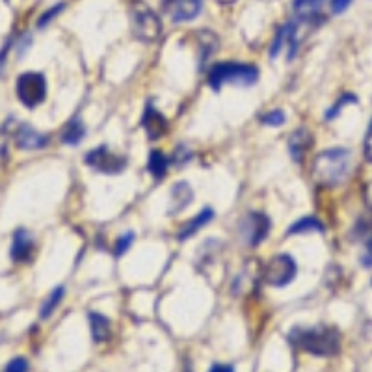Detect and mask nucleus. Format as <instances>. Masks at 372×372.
Returning a JSON list of instances; mask_svg holds the SVG:
<instances>
[{
  "mask_svg": "<svg viewBox=\"0 0 372 372\" xmlns=\"http://www.w3.org/2000/svg\"><path fill=\"white\" fill-rule=\"evenodd\" d=\"M288 341L298 350L316 358H333L341 352V333L335 326L318 324L313 328H294L288 333Z\"/></svg>",
  "mask_w": 372,
  "mask_h": 372,
  "instance_id": "1",
  "label": "nucleus"
},
{
  "mask_svg": "<svg viewBox=\"0 0 372 372\" xmlns=\"http://www.w3.org/2000/svg\"><path fill=\"white\" fill-rule=\"evenodd\" d=\"M313 179L316 184L333 188L350 177L352 171V153L344 147H331L318 153L313 162Z\"/></svg>",
  "mask_w": 372,
  "mask_h": 372,
  "instance_id": "2",
  "label": "nucleus"
},
{
  "mask_svg": "<svg viewBox=\"0 0 372 372\" xmlns=\"http://www.w3.org/2000/svg\"><path fill=\"white\" fill-rule=\"evenodd\" d=\"M212 90H221V86H253L259 81V69L253 64H238V61H221L212 66L207 76Z\"/></svg>",
  "mask_w": 372,
  "mask_h": 372,
  "instance_id": "3",
  "label": "nucleus"
},
{
  "mask_svg": "<svg viewBox=\"0 0 372 372\" xmlns=\"http://www.w3.org/2000/svg\"><path fill=\"white\" fill-rule=\"evenodd\" d=\"M131 21L134 36L141 41H156L162 36V21L153 10L141 0H134L131 6Z\"/></svg>",
  "mask_w": 372,
  "mask_h": 372,
  "instance_id": "4",
  "label": "nucleus"
},
{
  "mask_svg": "<svg viewBox=\"0 0 372 372\" xmlns=\"http://www.w3.org/2000/svg\"><path fill=\"white\" fill-rule=\"evenodd\" d=\"M17 97L26 109H36L47 99V79L41 73L26 71L17 76Z\"/></svg>",
  "mask_w": 372,
  "mask_h": 372,
  "instance_id": "5",
  "label": "nucleus"
},
{
  "mask_svg": "<svg viewBox=\"0 0 372 372\" xmlns=\"http://www.w3.org/2000/svg\"><path fill=\"white\" fill-rule=\"evenodd\" d=\"M298 273V264L294 261V257L288 253H279L273 255L272 259L268 261V264L264 266V281L268 283L270 287L283 288L291 285L294 279H296Z\"/></svg>",
  "mask_w": 372,
  "mask_h": 372,
  "instance_id": "6",
  "label": "nucleus"
},
{
  "mask_svg": "<svg viewBox=\"0 0 372 372\" xmlns=\"http://www.w3.org/2000/svg\"><path fill=\"white\" fill-rule=\"evenodd\" d=\"M272 221L264 212H250L238 223V236H241L242 244L248 248H257L270 233Z\"/></svg>",
  "mask_w": 372,
  "mask_h": 372,
  "instance_id": "7",
  "label": "nucleus"
},
{
  "mask_svg": "<svg viewBox=\"0 0 372 372\" xmlns=\"http://www.w3.org/2000/svg\"><path fill=\"white\" fill-rule=\"evenodd\" d=\"M84 162L95 171L104 175H119L129 164L125 156L110 151L109 146H99L91 149L90 153H86Z\"/></svg>",
  "mask_w": 372,
  "mask_h": 372,
  "instance_id": "8",
  "label": "nucleus"
},
{
  "mask_svg": "<svg viewBox=\"0 0 372 372\" xmlns=\"http://www.w3.org/2000/svg\"><path fill=\"white\" fill-rule=\"evenodd\" d=\"M6 132H11L17 141L19 149H26V151H36V149H43L49 146V136L43 132L36 131L26 123H17L15 129H6Z\"/></svg>",
  "mask_w": 372,
  "mask_h": 372,
  "instance_id": "9",
  "label": "nucleus"
},
{
  "mask_svg": "<svg viewBox=\"0 0 372 372\" xmlns=\"http://www.w3.org/2000/svg\"><path fill=\"white\" fill-rule=\"evenodd\" d=\"M141 127L151 140H159L168 132V119L156 110V106H153V103H147L146 110L141 114Z\"/></svg>",
  "mask_w": 372,
  "mask_h": 372,
  "instance_id": "10",
  "label": "nucleus"
},
{
  "mask_svg": "<svg viewBox=\"0 0 372 372\" xmlns=\"http://www.w3.org/2000/svg\"><path fill=\"white\" fill-rule=\"evenodd\" d=\"M36 244H34L32 236L26 229H17L14 233V241H11L10 257L14 263H29L34 257Z\"/></svg>",
  "mask_w": 372,
  "mask_h": 372,
  "instance_id": "11",
  "label": "nucleus"
},
{
  "mask_svg": "<svg viewBox=\"0 0 372 372\" xmlns=\"http://www.w3.org/2000/svg\"><path fill=\"white\" fill-rule=\"evenodd\" d=\"M193 201V190L190 183L179 181L171 186L170 192V207H168V216H177L186 207H190Z\"/></svg>",
  "mask_w": 372,
  "mask_h": 372,
  "instance_id": "12",
  "label": "nucleus"
},
{
  "mask_svg": "<svg viewBox=\"0 0 372 372\" xmlns=\"http://www.w3.org/2000/svg\"><path fill=\"white\" fill-rule=\"evenodd\" d=\"M203 10V0H174L171 2L170 17L175 24L188 23L198 19Z\"/></svg>",
  "mask_w": 372,
  "mask_h": 372,
  "instance_id": "13",
  "label": "nucleus"
},
{
  "mask_svg": "<svg viewBox=\"0 0 372 372\" xmlns=\"http://www.w3.org/2000/svg\"><path fill=\"white\" fill-rule=\"evenodd\" d=\"M313 134L307 131L306 127L298 129V131L292 132V136L288 138V153H291L292 161L302 162L303 156L309 153V149L313 147Z\"/></svg>",
  "mask_w": 372,
  "mask_h": 372,
  "instance_id": "14",
  "label": "nucleus"
},
{
  "mask_svg": "<svg viewBox=\"0 0 372 372\" xmlns=\"http://www.w3.org/2000/svg\"><path fill=\"white\" fill-rule=\"evenodd\" d=\"M212 218H214V211H212V208H203L201 212H198L196 216L190 218V220L181 227L179 233H177V238H179L181 242L188 241L193 235H198V231H201L207 223H211Z\"/></svg>",
  "mask_w": 372,
  "mask_h": 372,
  "instance_id": "15",
  "label": "nucleus"
},
{
  "mask_svg": "<svg viewBox=\"0 0 372 372\" xmlns=\"http://www.w3.org/2000/svg\"><path fill=\"white\" fill-rule=\"evenodd\" d=\"M90 328H91V339L95 343H104L110 339L112 335V324H110L109 316L101 315V313H90Z\"/></svg>",
  "mask_w": 372,
  "mask_h": 372,
  "instance_id": "16",
  "label": "nucleus"
},
{
  "mask_svg": "<svg viewBox=\"0 0 372 372\" xmlns=\"http://www.w3.org/2000/svg\"><path fill=\"white\" fill-rule=\"evenodd\" d=\"M170 164H171V159L170 156H166L161 149H153V151L149 153L147 170H149V174H151L156 181L164 179L166 174H168V168H170Z\"/></svg>",
  "mask_w": 372,
  "mask_h": 372,
  "instance_id": "17",
  "label": "nucleus"
},
{
  "mask_svg": "<svg viewBox=\"0 0 372 372\" xmlns=\"http://www.w3.org/2000/svg\"><path fill=\"white\" fill-rule=\"evenodd\" d=\"M84 136L86 127L84 123H82V119L73 118L66 125L64 132H61V144H66V146H79Z\"/></svg>",
  "mask_w": 372,
  "mask_h": 372,
  "instance_id": "18",
  "label": "nucleus"
},
{
  "mask_svg": "<svg viewBox=\"0 0 372 372\" xmlns=\"http://www.w3.org/2000/svg\"><path fill=\"white\" fill-rule=\"evenodd\" d=\"M303 233H324V223L315 216H303L288 227L287 235H303Z\"/></svg>",
  "mask_w": 372,
  "mask_h": 372,
  "instance_id": "19",
  "label": "nucleus"
},
{
  "mask_svg": "<svg viewBox=\"0 0 372 372\" xmlns=\"http://www.w3.org/2000/svg\"><path fill=\"white\" fill-rule=\"evenodd\" d=\"M324 2L326 0H294L292 8H294L298 17H302V19H315L316 15L321 14Z\"/></svg>",
  "mask_w": 372,
  "mask_h": 372,
  "instance_id": "20",
  "label": "nucleus"
},
{
  "mask_svg": "<svg viewBox=\"0 0 372 372\" xmlns=\"http://www.w3.org/2000/svg\"><path fill=\"white\" fill-rule=\"evenodd\" d=\"M64 296H66V288L64 287H56L54 291L49 294V298L43 302L41 309H39V316H41L43 321L45 318H49V316L52 315V313L56 311V307L60 306L61 300H64Z\"/></svg>",
  "mask_w": 372,
  "mask_h": 372,
  "instance_id": "21",
  "label": "nucleus"
},
{
  "mask_svg": "<svg viewBox=\"0 0 372 372\" xmlns=\"http://www.w3.org/2000/svg\"><path fill=\"white\" fill-rule=\"evenodd\" d=\"M350 103H358V97H356L353 94L341 95L339 99H337V103H335L331 109H328V112H326V119H328V121H331V119L337 118V116L341 114V110H343L344 106H346V104H350Z\"/></svg>",
  "mask_w": 372,
  "mask_h": 372,
  "instance_id": "22",
  "label": "nucleus"
},
{
  "mask_svg": "<svg viewBox=\"0 0 372 372\" xmlns=\"http://www.w3.org/2000/svg\"><path fill=\"white\" fill-rule=\"evenodd\" d=\"M288 30H291V23H287L285 26H281V29L278 30V34H276V38H273V41H272V47H270V58L279 56V52H281L283 45L287 43Z\"/></svg>",
  "mask_w": 372,
  "mask_h": 372,
  "instance_id": "23",
  "label": "nucleus"
},
{
  "mask_svg": "<svg viewBox=\"0 0 372 372\" xmlns=\"http://www.w3.org/2000/svg\"><path fill=\"white\" fill-rule=\"evenodd\" d=\"M199 43H201V51H203V60H207L212 52L218 49V38L212 32H201L199 34Z\"/></svg>",
  "mask_w": 372,
  "mask_h": 372,
  "instance_id": "24",
  "label": "nucleus"
},
{
  "mask_svg": "<svg viewBox=\"0 0 372 372\" xmlns=\"http://www.w3.org/2000/svg\"><path fill=\"white\" fill-rule=\"evenodd\" d=\"M132 242H134V233H123L118 241H116V244H114V255H116V257H123V255L131 250Z\"/></svg>",
  "mask_w": 372,
  "mask_h": 372,
  "instance_id": "25",
  "label": "nucleus"
},
{
  "mask_svg": "<svg viewBox=\"0 0 372 372\" xmlns=\"http://www.w3.org/2000/svg\"><path fill=\"white\" fill-rule=\"evenodd\" d=\"M259 119L263 125H266V127H281L283 123L287 121L283 110H270V112H266L264 116H261Z\"/></svg>",
  "mask_w": 372,
  "mask_h": 372,
  "instance_id": "26",
  "label": "nucleus"
},
{
  "mask_svg": "<svg viewBox=\"0 0 372 372\" xmlns=\"http://www.w3.org/2000/svg\"><path fill=\"white\" fill-rule=\"evenodd\" d=\"M64 8H66L64 2H60V4H56V6H51V8H49V10L41 15V17H39V21H38L39 29H45L49 23H52V19H56L58 15L64 11Z\"/></svg>",
  "mask_w": 372,
  "mask_h": 372,
  "instance_id": "27",
  "label": "nucleus"
},
{
  "mask_svg": "<svg viewBox=\"0 0 372 372\" xmlns=\"http://www.w3.org/2000/svg\"><path fill=\"white\" fill-rule=\"evenodd\" d=\"M2 372H29V359L14 358L8 365H6Z\"/></svg>",
  "mask_w": 372,
  "mask_h": 372,
  "instance_id": "28",
  "label": "nucleus"
},
{
  "mask_svg": "<svg viewBox=\"0 0 372 372\" xmlns=\"http://www.w3.org/2000/svg\"><path fill=\"white\" fill-rule=\"evenodd\" d=\"M363 155H365V161L372 164V119L368 121L367 134H365V140H363Z\"/></svg>",
  "mask_w": 372,
  "mask_h": 372,
  "instance_id": "29",
  "label": "nucleus"
},
{
  "mask_svg": "<svg viewBox=\"0 0 372 372\" xmlns=\"http://www.w3.org/2000/svg\"><path fill=\"white\" fill-rule=\"evenodd\" d=\"M190 155H192V153H190L186 147L179 146V147H177V151L174 153V156H171V162H174V164H177V166H183L184 162H188L190 159H192Z\"/></svg>",
  "mask_w": 372,
  "mask_h": 372,
  "instance_id": "30",
  "label": "nucleus"
},
{
  "mask_svg": "<svg viewBox=\"0 0 372 372\" xmlns=\"http://www.w3.org/2000/svg\"><path fill=\"white\" fill-rule=\"evenodd\" d=\"M361 266L363 268H372V236L365 241V250L361 255Z\"/></svg>",
  "mask_w": 372,
  "mask_h": 372,
  "instance_id": "31",
  "label": "nucleus"
},
{
  "mask_svg": "<svg viewBox=\"0 0 372 372\" xmlns=\"http://www.w3.org/2000/svg\"><path fill=\"white\" fill-rule=\"evenodd\" d=\"M350 4H352V0H331V10H333V14H344L350 8Z\"/></svg>",
  "mask_w": 372,
  "mask_h": 372,
  "instance_id": "32",
  "label": "nucleus"
},
{
  "mask_svg": "<svg viewBox=\"0 0 372 372\" xmlns=\"http://www.w3.org/2000/svg\"><path fill=\"white\" fill-rule=\"evenodd\" d=\"M8 159V132H0V162Z\"/></svg>",
  "mask_w": 372,
  "mask_h": 372,
  "instance_id": "33",
  "label": "nucleus"
},
{
  "mask_svg": "<svg viewBox=\"0 0 372 372\" xmlns=\"http://www.w3.org/2000/svg\"><path fill=\"white\" fill-rule=\"evenodd\" d=\"M208 372H235V367L227 365V363H214Z\"/></svg>",
  "mask_w": 372,
  "mask_h": 372,
  "instance_id": "34",
  "label": "nucleus"
},
{
  "mask_svg": "<svg viewBox=\"0 0 372 372\" xmlns=\"http://www.w3.org/2000/svg\"><path fill=\"white\" fill-rule=\"evenodd\" d=\"M10 43H8V45H4V49L0 51V71H2V67H4V64H6V58H8V51H10Z\"/></svg>",
  "mask_w": 372,
  "mask_h": 372,
  "instance_id": "35",
  "label": "nucleus"
},
{
  "mask_svg": "<svg viewBox=\"0 0 372 372\" xmlns=\"http://www.w3.org/2000/svg\"><path fill=\"white\" fill-rule=\"evenodd\" d=\"M365 201H367L368 207L372 208V181L371 183H367V186H365Z\"/></svg>",
  "mask_w": 372,
  "mask_h": 372,
  "instance_id": "36",
  "label": "nucleus"
},
{
  "mask_svg": "<svg viewBox=\"0 0 372 372\" xmlns=\"http://www.w3.org/2000/svg\"><path fill=\"white\" fill-rule=\"evenodd\" d=\"M6 2H8V0H6Z\"/></svg>",
  "mask_w": 372,
  "mask_h": 372,
  "instance_id": "37",
  "label": "nucleus"
}]
</instances>
